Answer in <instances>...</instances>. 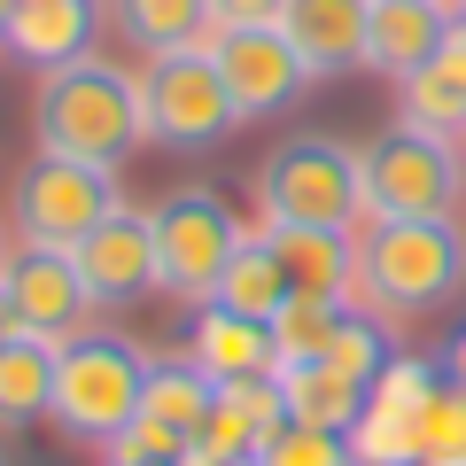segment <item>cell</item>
<instances>
[{"mask_svg":"<svg viewBox=\"0 0 466 466\" xmlns=\"http://www.w3.org/2000/svg\"><path fill=\"white\" fill-rule=\"evenodd\" d=\"M466 195V156L459 140L389 125L366 148V218H451Z\"/></svg>","mask_w":466,"mask_h":466,"instance_id":"7","label":"cell"},{"mask_svg":"<svg viewBox=\"0 0 466 466\" xmlns=\"http://www.w3.org/2000/svg\"><path fill=\"white\" fill-rule=\"evenodd\" d=\"M0 280H8V303H16V327L55 334V342L86 334V311H94V296H86L78 257H70V249H32V241H24V249L0 265Z\"/></svg>","mask_w":466,"mask_h":466,"instance_id":"12","label":"cell"},{"mask_svg":"<svg viewBox=\"0 0 466 466\" xmlns=\"http://www.w3.org/2000/svg\"><path fill=\"white\" fill-rule=\"evenodd\" d=\"M148 420H164V428H179L187 443L202 435V420L218 412V381L195 366V358H148V404H140Z\"/></svg>","mask_w":466,"mask_h":466,"instance_id":"22","label":"cell"},{"mask_svg":"<svg viewBox=\"0 0 466 466\" xmlns=\"http://www.w3.org/2000/svg\"><path fill=\"white\" fill-rule=\"evenodd\" d=\"M116 210H125L116 171L39 148L32 164H24V179H16V210L8 218H16V241H32V249H78L86 233L109 226Z\"/></svg>","mask_w":466,"mask_h":466,"instance_id":"6","label":"cell"},{"mask_svg":"<svg viewBox=\"0 0 466 466\" xmlns=\"http://www.w3.org/2000/svg\"><path fill=\"white\" fill-rule=\"evenodd\" d=\"M55 366H63L55 334L16 327L0 342V428H32V420L55 412Z\"/></svg>","mask_w":466,"mask_h":466,"instance_id":"19","label":"cell"},{"mask_svg":"<svg viewBox=\"0 0 466 466\" xmlns=\"http://www.w3.org/2000/svg\"><path fill=\"white\" fill-rule=\"evenodd\" d=\"M397 125H420V133H443V140L466 133V16L451 24L443 55L397 86Z\"/></svg>","mask_w":466,"mask_h":466,"instance_id":"18","label":"cell"},{"mask_svg":"<svg viewBox=\"0 0 466 466\" xmlns=\"http://www.w3.org/2000/svg\"><path fill=\"white\" fill-rule=\"evenodd\" d=\"M187 358H195L210 381H265V373H280V342H272V327H265V319L226 311V303H195Z\"/></svg>","mask_w":466,"mask_h":466,"instance_id":"15","label":"cell"},{"mask_svg":"<svg viewBox=\"0 0 466 466\" xmlns=\"http://www.w3.org/2000/svg\"><path fill=\"white\" fill-rule=\"evenodd\" d=\"M109 24L140 55H179V47H210L218 8L210 0H109Z\"/></svg>","mask_w":466,"mask_h":466,"instance_id":"20","label":"cell"},{"mask_svg":"<svg viewBox=\"0 0 466 466\" xmlns=\"http://www.w3.org/2000/svg\"><path fill=\"white\" fill-rule=\"evenodd\" d=\"M272 241V257L288 265V288L319 303H350L358 296V241L334 226H257Z\"/></svg>","mask_w":466,"mask_h":466,"instance_id":"16","label":"cell"},{"mask_svg":"<svg viewBox=\"0 0 466 466\" xmlns=\"http://www.w3.org/2000/svg\"><path fill=\"white\" fill-rule=\"evenodd\" d=\"M257 226H366V148L296 133L257 164Z\"/></svg>","mask_w":466,"mask_h":466,"instance_id":"3","label":"cell"},{"mask_svg":"<svg viewBox=\"0 0 466 466\" xmlns=\"http://www.w3.org/2000/svg\"><path fill=\"white\" fill-rule=\"evenodd\" d=\"M101 459H109V466H116V459H164V466H179V459H187V435H179V428H164V420H148V412H140L133 428H125V435H116L109 451H101Z\"/></svg>","mask_w":466,"mask_h":466,"instance_id":"28","label":"cell"},{"mask_svg":"<svg viewBox=\"0 0 466 466\" xmlns=\"http://www.w3.org/2000/svg\"><path fill=\"white\" fill-rule=\"evenodd\" d=\"M366 24L373 0H288L280 32L296 39V55L319 78H342V70H366Z\"/></svg>","mask_w":466,"mask_h":466,"instance_id":"17","label":"cell"},{"mask_svg":"<svg viewBox=\"0 0 466 466\" xmlns=\"http://www.w3.org/2000/svg\"><path fill=\"white\" fill-rule=\"evenodd\" d=\"M420 466H466V389L451 373L420 404Z\"/></svg>","mask_w":466,"mask_h":466,"instance_id":"24","label":"cell"},{"mask_svg":"<svg viewBox=\"0 0 466 466\" xmlns=\"http://www.w3.org/2000/svg\"><path fill=\"white\" fill-rule=\"evenodd\" d=\"M319 366H334L342 381L373 389V381H381V366H389L381 327H373V319H350V311H342V327H334V334H327V350H319Z\"/></svg>","mask_w":466,"mask_h":466,"instance_id":"27","label":"cell"},{"mask_svg":"<svg viewBox=\"0 0 466 466\" xmlns=\"http://www.w3.org/2000/svg\"><path fill=\"white\" fill-rule=\"evenodd\" d=\"M0 265H8V257H0ZM8 334H16V303H8V280H0V342H8Z\"/></svg>","mask_w":466,"mask_h":466,"instance_id":"31","label":"cell"},{"mask_svg":"<svg viewBox=\"0 0 466 466\" xmlns=\"http://www.w3.org/2000/svg\"><path fill=\"white\" fill-rule=\"evenodd\" d=\"M210 55H218V70H226L241 116H280L319 86V70L296 55V39H288L280 24H218Z\"/></svg>","mask_w":466,"mask_h":466,"instance_id":"9","label":"cell"},{"mask_svg":"<svg viewBox=\"0 0 466 466\" xmlns=\"http://www.w3.org/2000/svg\"><path fill=\"white\" fill-rule=\"evenodd\" d=\"M288 296H296V288H288V265L272 257V241H265V233H249V241H241V257H233V265L218 272V296H210V303H226V311L265 319V327H272Z\"/></svg>","mask_w":466,"mask_h":466,"instance_id":"21","label":"cell"},{"mask_svg":"<svg viewBox=\"0 0 466 466\" xmlns=\"http://www.w3.org/2000/svg\"><path fill=\"white\" fill-rule=\"evenodd\" d=\"M156 226V288L179 303H210L218 296V272L241 257V241H249V226L233 218V202L218 195V187H179V195H164L148 210Z\"/></svg>","mask_w":466,"mask_h":466,"instance_id":"5","label":"cell"},{"mask_svg":"<svg viewBox=\"0 0 466 466\" xmlns=\"http://www.w3.org/2000/svg\"><path fill=\"white\" fill-rule=\"evenodd\" d=\"M257 466H358V451H350V435H342V428H311V420H288L280 435H265Z\"/></svg>","mask_w":466,"mask_h":466,"instance_id":"26","label":"cell"},{"mask_svg":"<svg viewBox=\"0 0 466 466\" xmlns=\"http://www.w3.org/2000/svg\"><path fill=\"white\" fill-rule=\"evenodd\" d=\"M451 8H459V0H451Z\"/></svg>","mask_w":466,"mask_h":466,"instance_id":"35","label":"cell"},{"mask_svg":"<svg viewBox=\"0 0 466 466\" xmlns=\"http://www.w3.org/2000/svg\"><path fill=\"white\" fill-rule=\"evenodd\" d=\"M459 140H466V133H459Z\"/></svg>","mask_w":466,"mask_h":466,"instance_id":"37","label":"cell"},{"mask_svg":"<svg viewBox=\"0 0 466 466\" xmlns=\"http://www.w3.org/2000/svg\"><path fill=\"white\" fill-rule=\"evenodd\" d=\"M459 16H466V0H459Z\"/></svg>","mask_w":466,"mask_h":466,"instance_id":"34","label":"cell"},{"mask_svg":"<svg viewBox=\"0 0 466 466\" xmlns=\"http://www.w3.org/2000/svg\"><path fill=\"white\" fill-rule=\"evenodd\" d=\"M101 16H109V0H16V16H8L0 47L16 55V63H32L39 78H47V70L86 63V55H94Z\"/></svg>","mask_w":466,"mask_h":466,"instance_id":"13","label":"cell"},{"mask_svg":"<svg viewBox=\"0 0 466 466\" xmlns=\"http://www.w3.org/2000/svg\"><path fill=\"white\" fill-rule=\"evenodd\" d=\"M443 373L466 389V327H451V342H443Z\"/></svg>","mask_w":466,"mask_h":466,"instance_id":"30","label":"cell"},{"mask_svg":"<svg viewBox=\"0 0 466 466\" xmlns=\"http://www.w3.org/2000/svg\"><path fill=\"white\" fill-rule=\"evenodd\" d=\"M8 16H16V0H0V32H8Z\"/></svg>","mask_w":466,"mask_h":466,"instance_id":"32","label":"cell"},{"mask_svg":"<svg viewBox=\"0 0 466 466\" xmlns=\"http://www.w3.org/2000/svg\"><path fill=\"white\" fill-rule=\"evenodd\" d=\"M140 101H148V140L156 148H218L241 125L226 70L210 47H179V55H148L140 70Z\"/></svg>","mask_w":466,"mask_h":466,"instance_id":"8","label":"cell"},{"mask_svg":"<svg viewBox=\"0 0 466 466\" xmlns=\"http://www.w3.org/2000/svg\"><path fill=\"white\" fill-rule=\"evenodd\" d=\"M32 133L47 156H78V164L116 171L125 156L148 148V101H140V70H116L101 55L63 63L39 78L32 94Z\"/></svg>","mask_w":466,"mask_h":466,"instance_id":"1","label":"cell"},{"mask_svg":"<svg viewBox=\"0 0 466 466\" xmlns=\"http://www.w3.org/2000/svg\"><path fill=\"white\" fill-rule=\"evenodd\" d=\"M342 327V303H319V296H288L280 319H272V342H280V373L288 366H311L319 350H327V334Z\"/></svg>","mask_w":466,"mask_h":466,"instance_id":"25","label":"cell"},{"mask_svg":"<svg viewBox=\"0 0 466 466\" xmlns=\"http://www.w3.org/2000/svg\"><path fill=\"white\" fill-rule=\"evenodd\" d=\"M0 257H8V249H0Z\"/></svg>","mask_w":466,"mask_h":466,"instance_id":"36","label":"cell"},{"mask_svg":"<svg viewBox=\"0 0 466 466\" xmlns=\"http://www.w3.org/2000/svg\"><path fill=\"white\" fill-rule=\"evenodd\" d=\"M443 381V358H389L366 389V412L350 420L358 466H420V404Z\"/></svg>","mask_w":466,"mask_h":466,"instance_id":"10","label":"cell"},{"mask_svg":"<svg viewBox=\"0 0 466 466\" xmlns=\"http://www.w3.org/2000/svg\"><path fill=\"white\" fill-rule=\"evenodd\" d=\"M451 24H459V8H451V0H373L366 70H381V78L404 86L420 63H435V55H443Z\"/></svg>","mask_w":466,"mask_h":466,"instance_id":"14","label":"cell"},{"mask_svg":"<svg viewBox=\"0 0 466 466\" xmlns=\"http://www.w3.org/2000/svg\"><path fill=\"white\" fill-rule=\"evenodd\" d=\"M466 288V233L451 218H366L358 296L381 319H428Z\"/></svg>","mask_w":466,"mask_h":466,"instance_id":"2","label":"cell"},{"mask_svg":"<svg viewBox=\"0 0 466 466\" xmlns=\"http://www.w3.org/2000/svg\"><path fill=\"white\" fill-rule=\"evenodd\" d=\"M116 466H164V459H116Z\"/></svg>","mask_w":466,"mask_h":466,"instance_id":"33","label":"cell"},{"mask_svg":"<svg viewBox=\"0 0 466 466\" xmlns=\"http://www.w3.org/2000/svg\"><path fill=\"white\" fill-rule=\"evenodd\" d=\"M78 280H86V296L101 303V311H125V303H140L156 288V226H148V210H125L109 218V226H94L78 241Z\"/></svg>","mask_w":466,"mask_h":466,"instance_id":"11","label":"cell"},{"mask_svg":"<svg viewBox=\"0 0 466 466\" xmlns=\"http://www.w3.org/2000/svg\"><path fill=\"white\" fill-rule=\"evenodd\" d=\"M280 389H288V420H311V428H342L350 435V420L366 412V389L358 381H342L334 366H288L280 373Z\"/></svg>","mask_w":466,"mask_h":466,"instance_id":"23","label":"cell"},{"mask_svg":"<svg viewBox=\"0 0 466 466\" xmlns=\"http://www.w3.org/2000/svg\"><path fill=\"white\" fill-rule=\"evenodd\" d=\"M218 24H280L288 16V0H210Z\"/></svg>","mask_w":466,"mask_h":466,"instance_id":"29","label":"cell"},{"mask_svg":"<svg viewBox=\"0 0 466 466\" xmlns=\"http://www.w3.org/2000/svg\"><path fill=\"white\" fill-rule=\"evenodd\" d=\"M148 404V358L125 334H70L55 366V428L86 451H109Z\"/></svg>","mask_w":466,"mask_h":466,"instance_id":"4","label":"cell"}]
</instances>
